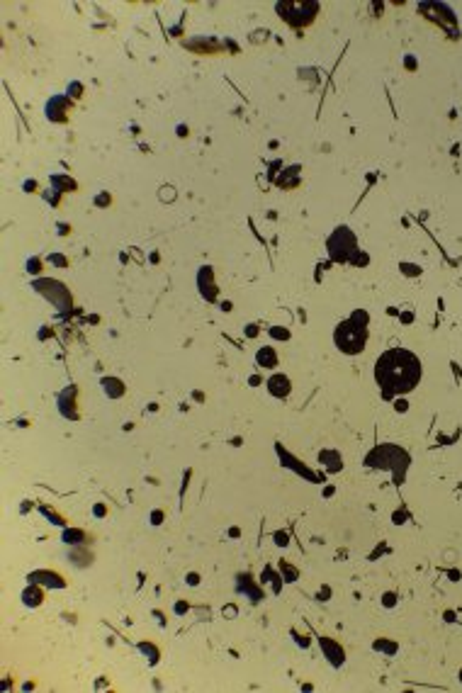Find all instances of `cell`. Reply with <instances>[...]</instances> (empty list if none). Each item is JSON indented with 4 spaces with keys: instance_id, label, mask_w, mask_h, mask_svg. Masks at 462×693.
<instances>
[{
    "instance_id": "obj_1",
    "label": "cell",
    "mask_w": 462,
    "mask_h": 693,
    "mask_svg": "<svg viewBox=\"0 0 462 693\" xmlns=\"http://www.w3.org/2000/svg\"><path fill=\"white\" fill-rule=\"evenodd\" d=\"M375 377L387 394L409 392L421 380V363L414 353L404 351V348H392L377 360Z\"/></svg>"
},
{
    "instance_id": "obj_2",
    "label": "cell",
    "mask_w": 462,
    "mask_h": 693,
    "mask_svg": "<svg viewBox=\"0 0 462 693\" xmlns=\"http://www.w3.org/2000/svg\"><path fill=\"white\" fill-rule=\"evenodd\" d=\"M365 341H368V329H365V321H360V317L343 321L336 329V346L343 353H351V356L360 353L365 348Z\"/></svg>"
}]
</instances>
